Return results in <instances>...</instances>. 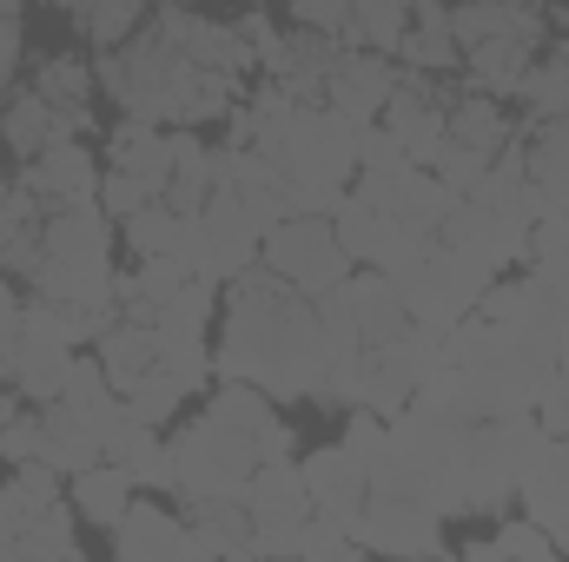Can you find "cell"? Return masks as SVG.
<instances>
[{
    "mask_svg": "<svg viewBox=\"0 0 569 562\" xmlns=\"http://www.w3.org/2000/svg\"><path fill=\"white\" fill-rule=\"evenodd\" d=\"M325 371H331V344L318 304L298 284H284L266 265L226 284V331L212 351V378H252L279 404H305L318 398Z\"/></svg>",
    "mask_w": 569,
    "mask_h": 562,
    "instance_id": "6da1fadb",
    "label": "cell"
},
{
    "mask_svg": "<svg viewBox=\"0 0 569 562\" xmlns=\"http://www.w3.org/2000/svg\"><path fill=\"white\" fill-rule=\"evenodd\" d=\"M113 219L100 205H67L40 219V265H33V298H53L67 311L113 304Z\"/></svg>",
    "mask_w": 569,
    "mask_h": 562,
    "instance_id": "7a4b0ae2",
    "label": "cell"
},
{
    "mask_svg": "<svg viewBox=\"0 0 569 562\" xmlns=\"http://www.w3.org/2000/svg\"><path fill=\"white\" fill-rule=\"evenodd\" d=\"M530 443H537V423L530 418L463 423L457 463H450V490H443V516H497L517 496V476H523Z\"/></svg>",
    "mask_w": 569,
    "mask_h": 562,
    "instance_id": "3957f363",
    "label": "cell"
},
{
    "mask_svg": "<svg viewBox=\"0 0 569 562\" xmlns=\"http://www.w3.org/2000/svg\"><path fill=\"white\" fill-rule=\"evenodd\" d=\"M166 450H172V496L179 503L239 496L259 470V443L246 430H232L226 418H212V411L179 423V436H166Z\"/></svg>",
    "mask_w": 569,
    "mask_h": 562,
    "instance_id": "277c9868",
    "label": "cell"
},
{
    "mask_svg": "<svg viewBox=\"0 0 569 562\" xmlns=\"http://www.w3.org/2000/svg\"><path fill=\"white\" fill-rule=\"evenodd\" d=\"M259 265L279 272L284 284H298L305 298H318V291H331V284H345L358 272L325 212H284L279 225L266 232V245H259Z\"/></svg>",
    "mask_w": 569,
    "mask_h": 562,
    "instance_id": "5b68a950",
    "label": "cell"
},
{
    "mask_svg": "<svg viewBox=\"0 0 569 562\" xmlns=\"http://www.w3.org/2000/svg\"><path fill=\"white\" fill-rule=\"evenodd\" d=\"M246 516H252V556H298V536L311 523V490H305V470L298 456L291 463H259L252 483L239 490Z\"/></svg>",
    "mask_w": 569,
    "mask_h": 562,
    "instance_id": "8992f818",
    "label": "cell"
},
{
    "mask_svg": "<svg viewBox=\"0 0 569 562\" xmlns=\"http://www.w3.org/2000/svg\"><path fill=\"white\" fill-rule=\"evenodd\" d=\"M398 298H405V311L418 318V324H430V331H450L457 318H470L477 311V298H483V272L477 265H463L457 252H443V245H430L418 265H405L398 272Z\"/></svg>",
    "mask_w": 569,
    "mask_h": 562,
    "instance_id": "52a82bcc",
    "label": "cell"
},
{
    "mask_svg": "<svg viewBox=\"0 0 569 562\" xmlns=\"http://www.w3.org/2000/svg\"><path fill=\"white\" fill-rule=\"evenodd\" d=\"M351 536L365 543V556H443V516L418 496L371 490L365 510L351 516Z\"/></svg>",
    "mask_w": 569,
    "mask_h": 562,
    "instance_id": "ba28073f",
    "label": "cell"
},
{
    "mask_svg": "<svg viewBox=\"0 0 569 562\" xmlns=\"http://www.w3.org/2000/svg\"><path fill=\"white\" fill-rule=\"evenodd\" d=\"M523 239H530V225H517V219H503V212H490L477 199H457L450 219L437 225V245L457 252L463 265H477L483 279H497L503 265H517L523 259Z\"/></svg>",
    "mask_w": 569,
    "mask_h": 562,
    "instance_id": "9c48e42d",
    "label": "cell"
},
{
    "mask_svg": "<svg viewBox=\"0 0 569 562\" xmlns=\"http://www.w3.org/2000/svg\"><path fill=\"white\" fill-rule=\"evenodd\" d=\"M199 219H206V265H199V279L232 284L239 272H252V265H259L266 225L252 219V205H246L239 192H212Z\"/></svg>",
    "mask_w": 569,
    "mask_h": 562,
    "instance_id": "30bf717a",
    "label": "cell"
},
{
    "mask_svg": "<svg viewBox=\"0 0 569 562\" xmlns=\"http://www.w3.org/2000/svg\"><path fill=\"white\" fill-rule=\"evenodd\" d=\"M20 185L33 192L40 212H67V205H100V159L80 140L47 145L40 159H20Z\"/></svg>",
    "mask_w": 569,
    "mask_h": 562,
    "instance_id": "8fae6325",
    "label": "cell"
},
{
    "mask_svg": "<svg viewBox=\"0 0 569 562\" xmlns=\"http://www.w3.org/2000/svg\"><path fill=\"white\" fill-rule=\"evenodd\" d=\"M517 503H523V516H537L557 536V550H569V436L537 430L523 476H517Z\"/></svg>",
    "mask_w": 569,
    "mask_h": 562,
    "instance_id": "7c38bea8",
    "label": "cell"
},
{
    "mask_svg": "<svg viewBox=\"0 0 569 562\" xmlns=\"http://www.w3.org/2000/svg\"><path fill=\"white\" fill-rule=\"evenodd\" d=\"M391 87H398V60H391V53H371V47H338V60H331V73H325V107H338L345 120L371 127V120L385 113Z\"/></svg>",
    "mask_w": 569,
    "mask_h": 562,
    "instance_id": "4fadbf2b",
    "label": "cell"
},
{
    "mask_svg": "<svg viewBox=\"0 0 569 562\" xmlns=\"http://www.w3.org/2000/svg\"><path fill=\"white\" fill-rule=\"evenodd\" d=\"M93 133H100V120H93V113H60V107H47L33 87L7 93V107H0V145H7L13 159H40L47 145L93 140Z\"/></svg>",
    "mask_w": 569,
    "mask_h": 562,
    "instance_id": "5bb4252c",
    "label": "cell"
},
{
    "mask_svg": "<svg viewBox=\"0 0 569 562\" xmlns=\"http://www.w3.org/2000/svg\"><path fill=\"white\" fill-rule=\"evenodd\" d=\"M113 556L120 562H179V556H206V543H199V530L179 523L172 510L133 496L127 516L113 523Z\"/></svg>",
    "mask_w": 569,
    "mask_h": 562,
    "instance_id": "9a60e30c",
    "label": "cell"
},
{
    "mask_svg": "<svg viewBox=\"0 0 569 562\" xmlns=\"http://www.w3.org/2000/svg\"><path fill=\"white\" fill-rule=\"evenodd\" d=\"M298 470H305V490H311L318 516H331V523H345V530H351V516H358V510H365V496H371L365 463H358L345 443H325V450L298 456Z\"/></svg>",
    "mask_w": 569,
    "mask_h": 562,
    "instance_id": "2e32d148",
    "label": "cell"
},
{
    "mask_svg": "<svg viewBox=\"0 0 569 562\" xmlns=\"http://www.w3.org/2000/svg\"><path fill=\"white\" fill-rule=\"evenodd\" d=\"M398 67H418V73H463V47L450 33V7L443 0H411V27L398 40Z\"/></svg>",
    "mask_w": 569,
    "mask_h": 562,
    "instance_id": "e0dca14e",
    "label": "cell"
},
{
    "mask_svg": "<svg viewBox=\"0 0 569 562\" xmlns=\"http://www.w3.org/2000/svg\"><path fill=\"white\" fill-rule=\"evenodd\" d=\"M345 291V304H351V318H358V338L365 344H391V338H405L418 318L405 311V298H398V284L385 279V272H351V279L338 284Z\"/></svg>",
    "mask_w": 569,
    "mask_h": 562,
    "instance_id": "ac0fdd59",
    "label": "cell"
},
{
    "mask_svg": "<svg viewBox=\"0 0 569 562\" xmlns=\"http://www.w3.org/2000/svg\"><path fill=\"white\" fill-rule=\"evenodd\" d=\"M107 456V443H100V430L80 418L67 398H53V404H40V463H53L60 476H80V470H93Z\"/></svg>",
    "mask_w": 569,
    "mask_h": 562,
    "instance_id": "d6986e66",
    "label": "cell"
},
{
    "mask_svg": "<svg viewBox=\"0 0 569 562\" xmlns=\"http://www.w3.org/2000/svg\"><path fill=\"white\" fill-rule=\"evenodd\" d=\"M530 60H537V40H523V33H497V40H477V47H463V80H470L477 93L517 100V87H523Z\"/></svg>",
    "mask_w": 569,
    "mask_h": 562,
    "instance_id": "ffe728a7",
    "label": "cell"
},
{
    "mask_svg": "<svg viewBox=\"0 0 569 562\" xmlns=\"http://www.w3.org/2000/svg\"><path fill=\"white\" fill-rule=\"evenodd\" d=\"M73 490H67V503L93 523V530H113L120 516H127V503L140 496V476L127 470V463H113V456H100L93 470H80V476H67Z\"/></svg>",
    "mask_w": 569,
    "mask_h": 562,
    "instance_id": "44dd1931",
    "label": "cell"
},
{
    "mask_svg": "<svg viewBox=\"0 0 569 562\" xmlns=\"http://www.w3.org/2000/svg\"><path fill=\"white\" fill-rule=\"evenodd\" d=\"M443 133H450V145H470V152H490V159L517 140L503 100H497V93H477V87H457V100H450V113H443Z\"/></svg>",
    "mask_w": 569,
    "mask_h": 562,
    "instance_id": "7402d4cb",
    "label": "cell"
},
{
    "mask_svg": "<svg viewBox=\"0 0 569 562\" xmlns=\"http://www.w3.org/2000/svg\"><path fill=\"white\" fill-rule=\"evenodd\" d=\"M523 159H530V185L543 192V212H569V113L530 120Z\"/></svg>",
    "mask_w": 569,
    "mask_h": 562,
    "instance_id": "603a6c76",
    "label": "cell"
},
{
    "mask_svg": "<svg viewBox=\"0 0 569 562\" xmlns=\"http://www.w3.org/2000/svg\"><path fill=\"white\" fill-rule=\"evenodd\" d=\"M93 358L107 364L113 391H133L146 371L159 364V331H152V324H140V318H113V324L93 338Z\"/></svg>",
    "mask_w": 569,
    "mask_h": 562,
    "instance_id": "cb8c5ba5",
    "label": "cell"
},
{
    "mask_svg": "<svg viewBox=\"0 0 569 562\" xmlns=\"http://www.w3.org/2000/svg\"><path fill=\"white\" fill-rule=\"evenodd\" d=\"M107 456L127 463V470L140 476V490H166V496H172V450H166V436H159L152 423H140L133 411L107 430Z\"/></svg>",
    "mask_w": 569,
    "mask_h": 562,
    "instance_id": "d4e9b609",
    "label": "cell"
},
{
    "mask_svg": "<svg viewBox=\"0 0 569 562\" xmlns=\"http://www.w3.org/2000/svg\"><path fill=\"white\" fill-rule=\"evenodd\" d=\"M212 199V145L199 133H172V159H166V205L172 212H206Z\"/></svg>",
    "mask_w": 569,
    "mask_h": 562,
    "instance_id": "484cf974",
    "label": "cell"
},
{
    "mask_svg": "<svg viewBox=\"0 0 569 562\" xmlns=\"http://www.w3.org/2000/svg\"><path fill=\"white\" fill-rule=\"evenodd\" d=\"M186 523L199 530L206 556H252V516L239 496H206V503H186Z\"/></svg>",
    "mask_w": 569,
    "mask_h": 562,
    "instance_id": "4316f807",
    "label": "cell"
},
{
    "mask_svg": "<svg viewBox=\"0 0 569 562\" xmlns=\"http://www.w3.org/2000/svg\"><path fill=\"white\" fill-rule=\"evenodd\" d=\"M33 93H40L47 107H60V113H93L100 73H93V60H80V53H53V60L33 67Z\"/></svg>",
    "mask_w": 569,
    "mask_h": 562,
    "instance_id": "83f0119b",
    "label": "cell"
},
{
    "mask_svg": "<svg viewBox=\"0 0 569 562\" xmlns=\"http://www.w3.org/2000/svg\"><path fill=\"white\" fill-rule=\"evenodd\" d=\"M212 311H219V284L212 279H186L179 284V298L152 318V331H159V344H206Z\"/></svg>",
    "mask_w": 569,
    "mask_h": 562,
    "instance_id": "f1b7e54d",
    "label": "cell"
},
{
    "mask_svg": "<svg viewBox=\"0 0 569 562\" xmlns=\"http://www.w3.org/2000/svg\"><path fill=\"white\" fill-rule=\"evenodd\" d=\"M463 556L470 562H557V536L537 523V516H510L497 536H483V543H463Z\"/></svg>",
    "mask_w": 569,
    "mask_h": 562,
    "instance_id": "f546056e",
    "label": "cell"
},
{
    "mask_svg": "<svg viewBox=\"0 0 569 562\" xmlns=\"http://www.w3.org/2000/svg\"><path fill=\"white\" fill-rule=\"evenodd\" d=\"M53 7L73 13L93 47H127L140 33V20L152 13V0H53Z\"/></svg>",
    "mask_w": 569,
    "mask_h": 562,
    "instance_id": "4dcf8cb0",
    "label": "cell"
},
{
    "mask_svg": "<svg viewBox=\"0 0 569 562\" xmlns=\"http://www.w3.org/2000/svg\"><path fill=\"white\" fill-rule=\"evenodd\" d=\"M166 159H172V133H166V127L133 120V113L113 120V133H107V165H127V172H166Z\"/></svg>",
    "mask_w": 569,
    "mask_h": 562,
    "instance_id": "1f68e13d",
    "label": "cell"
},
{
    "mask_svg": "<svg viewBox=\"0 0 569 562\" xmlns=\"http://www.w3.org/2000/svg\"><path fill=\"white\" fill-rule=\"evenodd\" d=\"M20 556H47V562H80V536H73V503L53 496L27 516L20 530Z\"/></svg>",
    "mask_w": 569,
    "mask_h": 562,
    "instance_id": "d6a6232c",
    "label": "cell"
},
{
    "mask_svg": "<svg viewBox=\"0 0 569 562\" xmlns=\"http://www.w3.org/2000/svg\"><path fill=\"white\" fill-rule=\"evenodd\" d=\"M206 411H212V418H226L232 430H246V436H259L266 423L279 418V398H272V391H259L252 378H219V391L206 398Z\"/></svg>",
    "mask_w": 569,
    "mask_h": 562,
    "instance_id": "836d02e7",
    "label": "cell"
},
{
    "mask_svg": "<svg viewBox=\"0 0 569 562\" xmlns=\"http://www.w3.org/2000/svg\"><path fill=\"white\" fill-rule=\"evenodd\" d=\"M166 199V172H127V165H107L100 172V212L120 225V219H133L140 205H159Z\"/></svg>",
    "mask_w": 569,
    "mask_h": 562,
    "instance_id": "e575fe53",
    "label": "cell"
},
{
    "mask_svg": "<svg viewBox=\"0 0 569 562\" xmlns=\"http://www.w3.org/2000/svg\"><path fill=\"white\" fill-rule=\"evenodd\" d=\"M120 398H127V411H133L140 423H152V430H166V423L179 418V404H186L192 391H186V384H179V378H172L166 364H152V371H146L140 384H133V391H120Z\"/></svg>",
    "mask_w": 569,
    "mask_h": 562,
    "instance_id": "d590c367",
    "label": "cell"
},
{
    "mask_svg": "<svg viewBox=\"0 0 569 562\" xmlns=\"http://www.w3.org/2000/svg\"><path fill=\"white\" fill-rule=\"evenodd\" d=\"M517 100L530 107V120H557V113H569V67L557 60V53H537L530 73H523V87H517Z\"/></svg>",
    "mask_w": 569,
    "mask_h": 562,
    "instance_id": "8d00e7d4",
    "label": "cell"
},
{
    "mask_svg": "<svg viewBox=\"0 0 569 562\" xmlns=\"http://www.w3.org/2000/svg\"><path fill=\"white\" fill-rule=\"evenodd\" d=\"M120 239H127V252L133 259H172V245H179V212L159 199V205H140L133 219H120Z\"/></svg>",
    "mask_w": 569,
    "mask_h": 562,
    "instance_id": "74e56055",
    "label": "cell"
},
{
    "mask_svg": "<svg viewBox=\"0 0 569 562\" xmlns=\"http://www.w3.org/2000/svg\"><path fill=\"white\" fill-rule=\"evenodd\" d=\"M523 259H530L543 279L569 272V212H543V219L530 225V239H523Z\"/></svg>",
    "mask_w": 569,
    "mask_h": 562,
    "instance_id": "f35d334b",
    "label": "cell"
},
{
    "mask_svg": "<svg viewBox=\"0 0 569 562\" xmlns=\"http://www.w3.org/2000/svg\"><path fill=\"white\" fill-rule=\"evenodd\" d=\"M298 556H311V562H358V556H365V543H358L345 523H331V516H318V510H311V523H305V536H298Z\"/></svg>",
    "mask_w": 569,
    "mask_h": 562,
    "instance_id": "ab89813d",
    "label": "cell"
},
{
    "mask_svg": "<svg viewBox=\"0 0 569 562\" xmlns=\"http://www.w3.org/2000/svg\"><path fill=\"white\" fill-rule=\"evenodd\" d=\"M246 40H252V53H259V67L266 73H279V60H284V27H272V13L266 7H246L239 20H232Z\"/></svg>",
    "mask_w": 569,
    "mask_h": 562,
    "instance_id": "60d3db41",
    "label": "cell"
},
{
    "mask_svg": "<svg viewBox=\"0 0 569 562\" xmlns=\"http://www.w3.org/2000/svg\"><path fill=\"white\" fill-rule=\"evenodd\" d=\"M430 172H437V179H443V185H450V192L463 199V192H470V185H477V179L490 172V152H470V145H443Z\"/></svg>",
    "mask_w": 569,
    "mask_h": 562,
    "instance_id": "b9f144b4",
    "label": "cell"
},
{
    "mask_svg": "<svg viewBox=\"0 0 569 562\" xmlns=\"http://www.w3.org/2000/svg\"><path fill=\"white\" fill-rule=\"evenodd\" d=\"M284 7H291V27H311V33L345 40V27H351V7H358V0H284Z\"/></svg>",
    "mask_w": 569,
    "mask_h": 562,
    "instance_id": "7bdbcfd3",
    "label": "cell"
},
{
    "mask_svg": "<svg viewBox=\"0 0 569 562\" xmlns=\"http://www.w3.org/2000/svg\"><path fill=\"white\" fill-rule=\"evenodd\" d=\"M537 430H550V436H569V358H557L550 384L537 391Z\"/></svg>",
    "mask_w": 569,
    "mask_h": 562,
    "instance_id": "ee69618b",
    "label": "cell"
},
{
    "mask_svg": "<svg viewBox=\"0 0 569 562\" xmlns=\"http://www.w3.org/2000/svg\"><path fill=\"white\" fill-rule=\"evenodd\" d=\"M0 456H7V463H27V456H40V411H20V418L0 430Z\"/></svg>",
    "mask_w": 569,
    "mask_h": 562,
    "instance_id": "f6af8a7d",
    "label": "cell"
},
{
    "mask_svg": "<svg viewBox=\"0 0 569 562\" xmlns=\"http://www.w3.org/2000/svg\"><path fill=\"white\" fill-rule=\"evenodd\" d=\"M13 483H20V490H27L33 503H53V496H67V490H60L67 476H60L53 463H40V456H27V463H13Z\"/></svg>",
    "mask_w": 569,
    "mask_h": 562,
    "instance_id": "bcb514c9",
    "label": "cell"
},
{
    "mask_svg": "<svg viewBox=\"0 0 569 562\" xmlns=\"http://www.w3.org/2000/svg\"><path fill=\"white\" fill-rule=\"evenodd\" d=\"M252 443H259V463H291V456H298V430H291L284 418H272Z\"/></svg>",
    "mask_w": 569,
    "mask_h": 562,
    "instance_id": "7dc6e473",
    "label": "cell"
},
{
    "mask_svg": "<svg viewBox=\"0 0 569 562\" xmlns=\"http://www.w3.org/2000/svg\"><path fill=\"white\" fill-rule=\"evenodd\" d=\"M20 40H27V33H20V20H0V80H13V73H20Z\"/></svg>",
    "mask_w": 569,
    "mask_h": 562,
    "instance_id": "c3c4849f",
    "label": "cell"
},
{
    "mask_svg": "<svg viewBox=\"0 0 569 562\" xmlns=\"http://www.w3.org/2000/svg\"><path fill=\"white\" fill-rule=\"evenodd\" d=\"M20 404H27V398H20L13 384H0V430H7V423L20 418Z\"/></svg>",
    "mask_w": 569,
    "mask_h": 562,
    "instance_id": "681fc988",
    "label": "cell"
},
{
    "mask_svg": "<svg viewBox=\"0 0 569 562\" xmlns=\"http://www.w3.org/2000/svg\"><path fill=\"white\" fill-rule=\"evenodd\" d=\"M0 20H20V0H0Z\"/></svg>",
    "mask_w": 569,
    "mask_h": 562,
    "instance_id": "f907efd6",
    "label": "cell"
},
{
    "mask_svg": "<svg viewBox=\"0 0 569 562\" xmlns=\"http://www.w3.org/2000/svg\"><path fill=\"white\" fill-rule=\"evenodd\" d=\"M7 93H13V80H0V107H7Z\"/></svg>",
    "mask_w": 569,
    "mask_h": 562,
    "instance_id": "816d5d0a",
    "label": "cell"
},
{
    "mask_svg": "<svg viewBox=\"0 0 569 562\" xmlns=\"http://www.w3.org/2000/svg\"><path fill=\"white\" fill-rule=\"evenodd\" d=\"M517 7H550V0H517Z\"/></svg>",
    "mask_w": 569,
    "mask_h": 562,
    "instance_id": "f5cc1de1",
    "label": "cell"
},
{
    "mask_svg": "<svg viewBox=\"0 0 569 562\" xmlns=\"http://www.w3.org/2000/svg\"><path fill=\"white\" fill-rule=\"evenodd\" d=\"M239 7H272V0H239Z\"/></svg>",
    "mask_w": 569,
    "mask_h": 562,
    "instance_id": "db71d44e",
    "label": "cell"
}]
</instances>
